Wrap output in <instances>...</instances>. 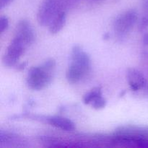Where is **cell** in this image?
<instances>
[{
	"label": "cell",
	"mask_w": 148,
	"mask_h": 148,
	"mask_svg": "<svg viewBox=\"0 0 148 148\" xmlns=\"http://www.w3.org/2000/svg\"><path fill=\"white\" fill-rule=\"evenodd\" d=\"M56 67V61L49 59L41 65L33 66L28 71L27 85L34 90H40L51 82Z\"/></svg>",
	"instance_id": "obj_1"
},
{
	"label": "cell",
	"mask_w": 148,
	"mask_h": 148,
	"mask_svg": "<svg viewBox=\"0 0 148 148\" xmlns=\"http://www.w3.org/2000/svg\"><path fill=\"white\" fill-rule=\"evenodd\" d=\"M115 140L132 143L140 147H148V128L136 126H123L114 132Z\"/></svg>",
	"instance_id": "obj_2"
},
{
	"label": "cell",
	"mask_w": 148,
	"mask_h": 148,
	"mask_svg": "<svg viewBox=\"0 0 148 148\" xmlns=\"http://www.w3.org/2000/svg\"><path fill=\"white\" fill-rule=\"evenodd\" d=\"M62 0H43L37 13V20L43 26L49 25L53 17L62 10Z\"/></svg>",
	"instance_id": "obj_3"
},
{
	"label": "cell",
	"mask_w": 148,
	"mask_h": 148,
	"mask_svg": "<svg viewBox=\"0 0 148 148\" xmlns=\"http://www.w3.org/2000/svg\"><path fill=\"white\" fill-rule=\"evenodd\" d=\"M138 14L134 10L124 12L117 16L114 22V28L115 32L120 36H124L134 27L137 23Z\"/></svg>",
	"instance_id": "obj_4"
},
{
	"label": "cell",
	"mask_w": 148,
	"mask_h": 148,
	"mask_svg": "<svg viewBox=\"0 0 148 148\" xmlns=\"http://www.w3.org/2000/svg\"><path fill=\"white\" fill-rule=\"evenodd\" d=\"M27 46L18 39L13 38L7 47V52L2 57L3 64L7 67H12L17 65L19 59L24 53Z\"/></svg>",
	"instance_id": "obj_5"
},
{
	"label": "cell",
	"mask_w": 148,
	"mask_h": 148,
	"mask_svg": "<svg viewBox=\"0 0 148 148\" xmlns=\"http://www.w3.org/2000/svg\"><path fill=\"white\" fill-rule=\"evenodd\" d=\"M14 38L20 40L27 47L34 42L35 32L27 20H22L17 23Z\"/></svg>",
	"instance_id": "obj_6"
},
{
	"label": "cell",
	"mask_w": 148,
	"mask_h": 148,
	"mask_svg": "<svg viewBox=\"0 0 148 148\" xmlns=\"http://www.w3.org/2000/svg\"><path fill=\"white\" fill-rule=\"evenodd\" d=\"M127 77L130 88L133 91H137L142 89L146 83L144 75L135 68L128 69L127 72Z\"/></svg>",
	"instance_id": "obj_7"
},
{
	"label": "cell",
	"mask_w": 148,
	"mask_h": 148,
	"mask_svg": "<svg viewBox=\"0 0 148 148\" xmlns=\"http://www.w3.org/2000/svg\"><path fill=\"white\" fill-rule=\"evenodd\" d=\"M89 71V69H86L84 66L71 62L70 65L66 71V79L68 82L72 84L77 83L80 81Z\"/></svg>",
	"instance_id": "obj_8"
},
{
	"label": "cell",
	"mask_w": 148,
	"mask_h": 148,
	"mask_svg": "<svg viewBox=\"0 0 148 148\" xmlns=\"http://www.w3.org/2000/svg\"><path fill=\"white\" fill-rule=\"evenodd\" d=\"M45 121L50 125L63 131L72 132L75 130V124L69 119L60 116H53L45 118Z\"/></svg>",
	"instance_id": "obj_9"
},
{
	"label": "cell",
	"mask_w": 148,
	"mask_h": 148,
	"mask_svg": "<svg viewBox=\"0 0 148 148\" xmlns=\"http://www.w3.org/2000/svg\"><path fill=\"white\" fill-rule=\"evenodd\" d=\"M71 62H76L85 67L90 69L91 60L89 55L79 46H75L71 52Z\"/></svg>",
	"instance_id": "obj_10"
},
{
	"label": "cell",
	"mask_w": 148,
	"mask_h": 148,
	"mask_svg": "<svg viewBox=\"0 0 148 148\" xmlns=\"http://www.w3.org/2000/svg\"><path fill=\"white\" fill-rule=\"evenodd\" d=\"M66 23V13L62 10L57 13L56 16L49 25V30L51 34H56L62 30Z\"/></svg>",
	"instance_id": "obj_11"
},
{
	"label": "cell",
	"mask_w": 148,
	"mask_h": 148,
	"mask_svg": "<svg viewBox=\"0 0 148 148\" xmlns=\"http://www.w3.org/2000/svg\"><path fill=\"white\" fill-rule=\"evenodd\" d=\"M101 95H103L102 89L101 87H96L91 90L89 92L85 94V96L83 97V103L86 105H90L93 100Z\"/></svg>",
	"instance_id": "obj_12"
},
{
	"label": "cell",
	"mask_w": 148,
	"mask_h": 148,
	"mask_svg": "<svg viewBox=\"0 0 148 148\" xmlns=\"http://www.w3.org/2000/svg\"><path fill=\"white\" fill-rule=\"evenodd\" d=\"M106 104L107 101L106 100V98H104L103 97V95H101V96L98 97V98H95V100H93L92 102L90 103V105L93 108H95V109L99 110L105 108Z\"/></svg>",
	"instance_id": "obj_13"
},
{
	"label": "cell",
	"mask_w": 148,
	"mask_h": 148,
	"mask_svg": "<svg viewBox=\"0 0 148 148\" xmlns=\"http://www.w3.org/2000/svg\"><path fill=\"white\" fill-rule=\"evenodd\" d=\"M9 27V20L6 16L1 15L0 17V33H2Z\"/></svg>",
	"instance_id": "obj_14"
},
{
	"label": "cell",
	"mask_w": 148,
	"mask_h": 148,
	"mask_svg": "<svg viewBox=\"0 0 148 148\" xmlns=\"http://www.w3.org/2000/svg\"><path fill=\"white\" fill-rule=\"evenodd\" d=\"M148 27V15H145L141 19L140 25H139V30L143 32Z\"/></svg>",
	"instance_id": "obj_15"
},
{
	"label": "cell",
	"mask_w": 148,
	"mask_h": 148,
	"mask_svg": "<svg viewBox=\"0 0 148 148\" xmlns=\"http://www.w3.org/2000/svg\"><path fill=\"white\" fill-rule=\"evenodd\" d=\"M13 0H0V8L2 9L4 7L8 6Z\"/></svg>",
	"instance_id": "obj_16"
},
{
	"label": "cell",
	"mask_w": 148,
	"mask_h": 148,
	"mask_svg": "<svg viewBox=\"0 0 148 148\" xmlns=\"http://www.w3.org/2000/svg\"><path fill=\"white\" fill-rule=\"evenodd\" d=\"M27 63L26 62H24V63H21L20 64H18L17 66V69H19V70H21V69H23L25 67Z\"/></svg>",
	"instance_id": "obj_17"
},
{
	"label": "cell",
	"mask_w": 148,
	"mask_h": 148,
	"mask_svg": "<svg viewBox=\"0 0 148 148\" xmlns=\"http://www.w3.org/2000/svg\"><path fill=\"white\" fill-rule=\"evenodd\" d=\"M143 43L145 45H148V33L145 35L143 37Z\"/></svg>",
	"instance_id": "obj_18"
},
{
	"label": "cell",
	"mask_w": 148,
	"mask_h": 148,
	"mask_svg": "<svg viewBox=\"0 0 148 148\" xmlns=\"http://www.w3.org/2000/svg\"><path fill=\"white\" fill-rule=\"evenodd\" d=\"M143 5H144V8L148 11V0H145Z\"/></svg>",
	"instance_id": "obj_19"
}]
</instances>
